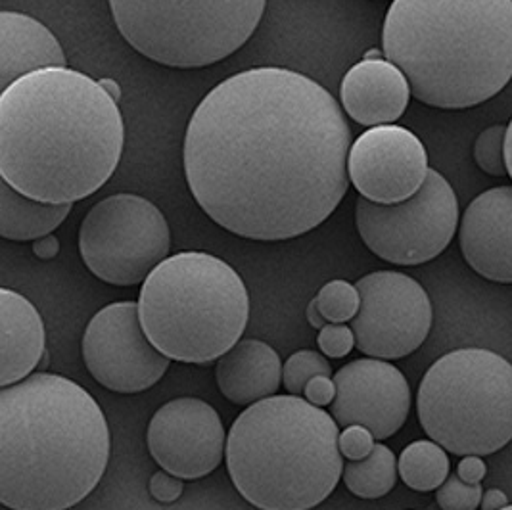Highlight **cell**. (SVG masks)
<instances>
[{
    "instance_id": "cell-35",
    "label": "cell",
    "mask_w": 512,
    "mask_h": 510,
    "mask_svg": "<svg viewBox=\"0 0 512 510\" xmlns=\"http://www.w3.org/2000/svg\"><path fill=\"white\" fill-rule=\"evenodd\" d=\"M305 317H307V323L313 326V328H317V330H321L323 326L328 325L315 300H313V302H309V305H307V309H305Z\"/></svg>"
},
{
    "instance_id": "cell-32",
    "label": "cell",
    "mask_w": 512,
    "mask_h": 510,
    "mask_svg": "<svg viewBox=\"0 0 512 510\" xmlns=\"http://www.w3.org/2000/svg\"><path fill=\"white\" fill-rule=\"evenodd\" d=\"M486 472H488V466L478 455H466L457 466V476L472 486L482 484V480L486 478Z\"/></svg>"
},
{
    "instance_id": "cell-7",
    "label": "cell",
    "mask_w": 512,
    "mask_h": 510,
    "mask_svg": "<svg viewBox=\"0 0 512 510\" xmlns=\"http://www.w3.org/2000/svg\"><path fill=\"white\" fill-rule=\"evenodd\" d=\"M417 415L430 440L457 457H486L512 440V365L495 351L455 349L424 374Z\"/></svg>"
},
{
    "instance_id": "cell-33",
    "label": "cell",
    "mask_w": 512,
    "mask_h": 510,
    "mask_svg": "<svg viewBox=\"0 0 512 510\" xmlns=\"http://www.w3.org/2000/svg\"><path fill=\"white\" fill-rule=\"evenodd\" d=\"M31 248H33V254L37 255L39 259L48 261L60 254V240L54 234H47L43 238H37Z\"/></svg>"
},
{
    "instance_id": "cell-36",
    "label": "cell",
    "mask_w": 512,
    "mask_h": 510,
    "mask_svg": "<svg viewBox=\"0 0 512 510\" xmlns=\"http://www.w3.org/2000/svg\"><path fill=\"white\" fill-rule=\"evenodd\" d=\"M505 158H507V171L512 179V119L507 125V140H505Z\"/></svg>"
},
{
    "instance_id": "cell-38",
    "label": "cell",
    "mask_w": 512,
    "mask_h": 510,
    "mask_svg": "<svg viewBox=\"0 0 512 510\" xmlns=\"http://www.w3.org/2000/svg\"><path fill=\"white\" fill-rule=\"evenodd\" d=\"M501 510H512V505H509V507H505V509H501Z\"/></svg>"
},
{
    "instance_id": "cell-25",
    "label": "cell",
    "mask_w": 512,
    "mask_h": 510,
    "mask_svg": "<svg viewBox=\"0 0 512 510\" xmlns=\"http://www.w3.org/2000/svg\"><path fill=\"white\" fill-rule=\"evenodd\" d=\"M315 376L334 378L332 367L323 353L302 349L296 351L282 367V384L292 395H302L309 380Z\"/></svg>"
},
{
    "instance_id": "cell-1",
    "label": "cell",
    "mask_w": 512,
    "mask_h": 510,
    "mask_svg": "<svg viewBox=\"0 0 512 510\" xmlns=\"http://www.w3.org/2000/svg\"><path fill=\"white\" fill-rule=\"evenodd\" d=\"M351 129L336 98L286 68L213 87L188 121L183 165L196 204L221 229L280 242L323 225L350 188Z\"/></svg>"
},
{
    "instance_id": "cell-24",
    "label": "cell",
    "mask_w": 512,
    "mask_h": 510,
    "mask_svg": "<svg viewBox=\"0 0 512 510\" xmlns=\"http://www.w3.org/2000/svg\"><path fill=\"white\" fill-rule=\"evenodd\" d=\"M326 323L346 325L355 319L361 307V296L357 286L348 280H330L315 296Z\"/></svg>"
},
{
    "instance_id": "cell-14",
    "label": "cell",
    "mask_w": 512,
    "mask_h": 510,
    "mask_svg": "<svg viewBox=\"0 0 512 510\" xmlns=\"http://www.w3.org/2000/svg\"><path fill=\"white\" fill-rule=\"evenodd\" d=\"M422 140L399 125H380L351 144L348 173L353 188L374 204H399L415 196L428 177Z\"/></svg>"
},
{
    "instance_id": "cell-9",
    "label": "cell",
    "mask_w": 512,
    "mask_h": 510,
    "mask_svg": "<svg viewBox=\"0 0 512 510\" xmlns=\"http://www.w3.org/2000/svg\"><path fill=\"white\" fill-rule=\"evenodd\" d=\"M171 231L162 209L139 194H114L85 215L79 252L96 279L137 286L167 259Z\"/></svg>"
},
{
    "instance_id": "cell-6",
    "label": "cell",
    "mask_w": 512,
    "mask_h": 510,
    "mask_svg": "<svg viewBox=\"0 0 512 510\" xmlns=\"http://www.w3.org/2000/svg\"><path fill=\"white\" fill-rule=\"evenodd\" d=\"M139 315L148 340L165 357L210 365L240 342L250 319V296L227 261L181 252L142 282Z\"/></svg>"
},
{
    "instance_id": "cell-30",
    "label": "cell",
    "mask_w": 512,
    "mask_h": 510,
    "mask_svg": "<svg viewBox=\"0 0 512 510\" xmlns=\"http://www.w3.org/2000/svg\"><path fill=\"white\" fill-rule=\"evenodd\" d=\"M148 489H150V495H152L158 503L169 505V503H175V501L183 495L185 486H183V480H181V478H177V476H173V474H169V472H165V470H160V472H156V474L150 478Z\"/></svg>"
},
{
    "instance_id": "cell-26",
    "label": "cell",
    "mask_w": 512,
    "mask_h": 510,
    "mask_svg": "<svg viewBox=\"0 0 512 510\" xmlns=\"http://www.w3.org/2000/svg\"><path fill=\"white\" fill-rule=\"evenodd\" d=\"M505 140H507V127L493 125L474 142V160L478 163V167L491 177L509 175L507 158H505Z\"/></svg>"
},
{
    "instance_id": "cell-11",
    "label": "cell",
    "mask_w": 512,
    "mask_h": 510,
    "mask_svg": "<svg viewBox=\"0 0 512 510\" xmlns=\"http://www.w3.org/2000/svg\"><path fill=\"white\" fill-rule=\"evenodd\" d=\"M361 307L350 326L363 355L394 361L411 355L430 334L434 311L419 280L376 271L357 280Z\"/></svg>"
},
{
    "instance_id": "cell-19",
    "label": "cell",
    "mask_w": 512,
    "mask_h": 510,
    "mask_svg": "<svg viewBox=\"0 0 512 510\" xmlns=\"http://www.w3.org/2000/svg\"><path fill=\"white\" fill-rule=\"evenodd\" d=\"M68 68L66 52L47 25L22 12H0V87L33 71Z\"/></svg>"
},
{
    "instance_id": "cell-16",
    "label": "cell",
    "mask_w": 512,
    "mask_h": 510,
    "mask_svg": "<svg viewBox=\"0 0 512 510\" xmlns=\"http://www.w3.org/2000/svg\"><path fill=\"white\" fill-rule=\"evenodd\" d=\"M459 244L472 271L491 282L512 284V186L489 188L470 202Z\"/></svg>"
},
{
    "instance_id": "cell-15",
    "label": "cell",
    "mask_w": 512,
    "mask_h": 510,
    "mask_svg": "<svg viewBox=\"0 0 512 510\" xmlns=\"http://www.w3.org/2000/svg\"><path fill=\"white\" fill-rule=\"evenodd\" d=\"M336 399L330 415L340 428L365 426L374 440L397 434L411 411V388L405 374L384 359H357L334 374Z\"/></svg>"
},
{
    "instance_id": "cell-3",
    "label": "cell",
    "mask_w": 512,
    "mask_h": 510,
    "mask_svg": "<svg viewBox=\"0 0 512 510\" xmlns=\"http://www.w3.org/2000/svg\"><path fill=\"white\" fill-rule=\"evenodd\" d=\"M110 428L93 395L70 378L37 372L0 390V503L70 510L100 484Z\"/></svg>"
},
{
    "instance_id": "cell-22",
    "label": "cell",
    "mask_w": 512,
    "mask_h": 510,
    "mask_svg": "<svg viewBox=\"0 0 512 510\" xmlns=\"http://www.w3.org/2000/svg\"><path fill=\"white\" fill-rule=\"evenodd\" d=\"M397 472L394 451L384 443H376L367 459L350 461L344 466L342 480L355 497L380 499L396 487Z\"/></svg>"
},
{
    "instance_id": "cell-21",
    "label": "cell",
    "mask_w": 512,
    "mask_h": 510,
    "mask_svg": "<svg viewBox=\"0 0 512 510\" xmlns=\"http://www.w3.org/2000/svg\"><path fill=\"white\" fill-rule=\"evenodd\" d=\"M73 204L39 202L0 181V236L14 242H35L56 231Z\"/></svg>"
},
{
    "instance_id": "cell-37",
    "label": "cell",
    "mask_w": 512,
    "mask_h": 510,
    "mask_svg": "<svg viewBox=\"0 0 512 510\" xmlns=\"http://www.w3.org/2000/svg\"><path fill=\"white\" fill-rule=\"evenodd\" d=\"M100 85L104 87V91L110 94L112 98H116L117 102H119V98H121V87L117 85L114 79H100Z\"/></svg>"
},
{
    "instance_id": "cell-2",
    "label": "cell",
    "mask_w": 512,
    "mask_h": 510,
    "mask_svg": "<svg viewBox=\"0 0 512 510\" xmlns=\"http://www.w3.org/2000/svg\"><path fill=\"white\" fill-rule=\"evenodd\" d=\"M123 146L119 102L91 75L33 71L0 94V177L33 200L89 198L116 173Z\"/></svg>"
},
{
    "instance_id": "cell-27",
    "label": "cell",
    "mask_w": 512,
    "mask_h": 510,
    "mask_svg": "<svg viewBox=\"0 0 512 510\" xmlns=\"http://www.w3.org/2000/svg\"><path fill=\"white\" fill-rule=\"evenodd\" d=\"M482 486H472L463 482L457 474H449V478L438 487L436 501L442 510H478L482 503Z\"/></svg>"
},
{
    "instance_id": "cell-12",
    "label": "cell",
    "mask_w": 512,
    "mask_h": 510,
    "mask_svg": "<svg viewBox=\"0 0 512 510\" xmlns=\"http://www.w3.org/2000/svg\"><path fill=\"white\" fill-rule=\"evenodd\" d=\"M83 361L100 386L125 395L156 386L171 363L148 340L135 302L110 303L94 315L83 336Z\"/></svg>"
},
{
    "instance_id": "cell-31",
    "label": "cell",
    "mask_w": 512,
    "mask_h": 510,
    "mask_svg": "<svg viewBox=\"0 0 512 510\" xmlns=\"http://www.w3.org/2000/svg\"><path fill=\"white\" fill-rule=\"evenodd\" d=\"M305 399L313 403L315 407L325 409L326 405H332L336 399V384L334 378L330 376H315L313 380L307 382L305 386Z\"/></svg>"
},
{
    "instance_id": "cell-29",
    "label": "cell",
    "mask_w": 512,
    "mask_h": 510,
    "mask_svg": "<svg viewBox=\"0 0 512 510\" xmlns=\"http://www.w3.org/2000/svg\"><path fill=\"white\" fill-rule=\"evenodd\" d=\"M340 451L350 461H363L373 453L374 440L373 432L365 426H348L340 432Z\"/></svg>"
},
{
    "instance_id": "cell-13",
    "label": "cell",
    "mask_w": 512,
    "mask_h": 510,
    "mask_svg": "<svg viewBox=\"0 0 512 510\" xmlns=\"http://www.w3.org/2000/svg\"><path fill=\"white\" fill-rule=\"evenodd\" d=\"M146 441L160 468L181 480L208 476L227 451L223 420L198 397L167 401L150 420Z\"/></svg>"
},
{
    "instance_id": "cell-5",
    "label": "cell",
    "mask_w": 512,
    "mask_h": 510,
    "mask_svg": "<svg viewBox=\"0 0 512 510\" xmlns=\"http://www.w3.org/2000/svg\"><path fill=\"white\" fill-rule=\"evenodd\" d=\"M338 424L300 395H273L246 407L227 436V472L259 510H311L344 474Z\"/></svg>"
},
{
    "instance_id": "cell-28",
    "label": "cell",
    "mask_w": 512,
    "mask_h": 510,
    "mask_svg": "<svg viewBox=\"0 0 512 510\" xmlns=\"http://www.w3.org/2000/svg\"><path fill=\"white\" fill-rule=\"evenodd\" d=\"M317 344L326 357L342 359V357H348L351 349L355 348V334L351 326L328 323L319 330Z\"/></svg>"
},
{
    "instance_id": "cell-20",
    "label": "cell",
    "mask_w": 512,
    "mask_h": 510,
    "mask_svg": "<svg viewBox=\"0 0 512 510\" xmlns=\"http://www.w3.org/2000/svg\"><path fill=\"white\" fill-rule=\"evenodd\" d=\"M221 394L234 405H254L277 394L282 382L279 353L261 340H240L215 369Z\"/></svg>"
},
{
    "instance_id": "cell-10",
    "label": "cell",
    "mask_w": 512,
    "mask_h": 510,
    "mask_svg": "<svg viewBox=\"0 0 512 510\" xmlns=\"http://www.w3.org/2000/svg\"><path fill=\"white\" fill-rule=\"evenodd\" d=\"M355 225L365 246L394 265H422L436 259L459 229V200L440 171L430 169L419 192L399 204L359 198Z\"/></svg>"
},
{
    "instance_id": "cell-23",
    "label": "cell",
    "mask_w": 512,
    "mask_h": 510,
    "mask_svg": "<svg viewBox=\"0 0 512 510\" xmlns=\"http://www.w3.org/2000/svg\"><path fill=\"white\" fill-rule=\"evenodd\" d=\"M449 457L440 443L419 440L409 443L401 455L397 470L403 484L415 491H434L449 478Z\"/></svg>"
},
{
    "instance_id": "cell-4",
    "label": "cell",
    "mask_w": 512,
    "mask_h": 510,
    "mask_svg": "<svg viewBox=\"0 0 512 510\" xmlns=\"http://www.w3.org/2000/svg\"><path fill=\"white\" fill-rule=\"evenodd\" d=\"M384 56L432 108L466 110L512 79V0H394Z\"/></svg>"
},
{
    "instance_id": "cell-18",
    "label": "cell",
    "mask_w": 512,
    "mask_h": 510,
    "mask_svg": "<svg viewBox=\"0 0 512 510\" xmlns=\"http://www.w3.org/2000/svg\"><path fill=\"white\" fill-rule=\"evenodd\" d=\"M47 332L37 307L22 294L0 290V388L31 376L47 355Z\"/></svg>"
},
{
    "instance_id": "cell-34",
    "label": "cell",
    "mask_w": 512,
    "mask_h": 510,
    "mask_svg": "<svg viewBox=\"0 0 512 510\" xmlns=\"http://www.w3.org/2000/svg\"><path fill=\"white\" fill-rule=\"evenodd\" d=\"M482 510H501L509 507V497L501 489H488L482 495Z\"/></svg>"
},
{
    "instance_id": "cell-17",
    "label": "cell",
    "mask_w": 512,
    "mask_h": 510,
    "mask_svg": "<svg viewBox=\"0 0 512 510\" xmlns=\"http://www.w3.org/2000/svg\"><path fill=\"white\" fill-rule=\"evenodd\" d=\"M405 73L388 58H363L342 79L340 100L348 116L363 127L394 125L411 100Z\"/></svg>"
},
{
    "instance_id": "cell-8",
    "label": "cell",
    "mask_w": 512,
    "mask_h": 510,
    "mask_svg": "<svg viewBox=\"0 0 512 510\" xmlns=\"http://www.w3.org/2000/svg\"><path fill=\"white\" fill-rule=\"evenodd\" d=\"M119 35L175 70L208 68L244 47L267 0H108Z\"/></svg>"
}]
</instances>
